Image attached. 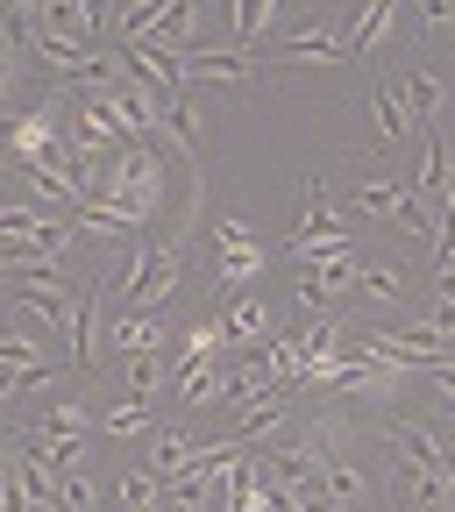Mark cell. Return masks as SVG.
Listing matches in <instances>:
<instances>
[{"label": "cell", "mask_w": 455, "mask_h": 512, "mask_svg": "<svg viewBox=\"0 0 455 512\" xmlns=\"http://www.w3.org/2000/svg\"><path fill=\"white\" fill-rule=\"evenodd\" d=\"M356 292H363L370 306H384V313H399V306H406V278H399V271H384V264H363Z\"/></svg>", "instance_id": "obj_18"}, {"label": "cell", "mask_w": 455, "mask_h": 512, "mask_svg": "<svg viewBox=\"0 0 455 512\" xmlns=\"http://www.w3.org/2000/svg\"><path fill=\"white\" fill-rule=\"evenodd\" d=\"M278 64H349V36H335L328 22L285 29V43H278Z\"/></svg>", "instance_id": "obj_5"}, {"label": "cell", "mask_w": 455, "mask_h": 512, "mask_svg": "<svg viewBox=\"0 0 455 512\" xmlns=\"http://www.w3.org/2000/svg\"><path fill=\"white\" fill-rule=\"evenodd\" d=\"M164 356H136V363H128V399H136V406H150L157 399V384H164Z\"/></svg>", "instance_id": "obj_19"}, {"label": "cell", "mask_w": 455, "mask_h": 512, "mask_svg": "<svg viewBox=\"0 0 455 512\" xmlns=\"http://www.w3.org/2000/svg\"><path fill=\"white\" fill-rule=\"evenodd\" d=\"M256 64H264V57H249V50H228V43H221V50H192V57H185V86H192V79L235 86V79H249V72H256Z\"/></svg>", "instance_id": "obj_10"}, {"label": "cell", "mask_w": 455, "mask_h": 512, "mask_svg": "<svg viewBox=\"0 0 455 512\" xmlns=\"http://www.w3.org/2000/svg\"><path fill=\"white\" fill-rule=\"evenodd\" d=\"M192 456H200V441L178 434V427H150V441H143V470H157L164 484H178L192 470Z\"/></svg>", "instance_id": "obj_7"}, {"label": "cell", "mask_w": 455, "mask_h": 512, "mask_svg": "<svg viewBox=\"0 0 455 512\" xmlns=\"http://www.w3.org/2000/svg\"><path fill=\"white\" fill-rule=\"evenodd\" d=\"M285 22L278 0H242V8H228V50H249V57H264V36Z\"/></svg>", "instance_id": "obj_6"}, {"label": "cell", "mask_w": 455, "mask_h": 512, "mask_svg": "<svg viewBox=\"0 0 455 512\" xmlns=\"http://www.w3.org/2000/svg\"><path fill=\"white\" fill-rule=\"evenodd\" d=\"M320 484H328V505L335 512H363L370 505V477L349 456H328V448H320Z\"/></svg>", "instance_id": "obj_9"}, {"label": "cell", "mask_w": 455, "mask_h": 512, "mask_svg": "<svg viewBox=\"0 0 455 512\" xmlns=\"http://www.w3.org/2000/svg\"><path fill=\"white\" fill-rule=\"evenodd\" d=\"M43 29H50V43L107 50V15L93 8V0H43Z\"/></svg>", "instance_id": "obj_4"}, {"label": "cell", "mask_w": 455, "mask_h": 512, "mask_svg": "<svg viewBox=\"0 0 455 512\" xmlns=\"http://www.w3.org/2000/svg\"><path fill=\"white\" fill-rule=\"evenodd\" d=\"M29 512H64V505H29Z\"/></svg>", "instance_id": "obj_24"}, {"label": "cell", "mask_w": 455, "mask_h": 512, "mask_svg": "<svg viewBox=\"0 0 455 512\" xmlns=\"http://www.w3.org/2000/svg\"><path fill=\"white\" fill-rule=\"evenodd\" d=\"M370 128H377L384 143H406L413 128H420V121H413V107L399 100V86H392V79H377V86H370Z\"/></svg>", "instance_id": "obj_12"}, {"label": "cell", "mask_w": 455, "mask_h": 512, "mask_svg": "<svg viewBox=\"0 0 455 512\" xmlns=\"http://www.w3.org/2000/svg\"><path fill=\"white\" fill-rule=\"evenodd\" d=\"M107 342H114V356H164V328L150 313H114V328H107Z\"/></svg>", "instance_id": "obj_13"}, {"label": "cell", "mask_w": 455, "mask_h": 512, "mask_svg": "<svg viewBox=\"0 0 455 512\" xmlns=\"http://www.w3.org/2000/svg\"><path fill=\"white\" fill-rule=\"evenodd\" d=\"M93 356H100V285H79V313H72V349H64V363L93 370Z\"/></svg>", "instance_id": "obj_11"}, {"label": "cell", "mask_w": 455, "mask_h": 512, "mask_svg": "<svg viewBox=\"0 0 455 512\" xmlns=\"http://www.w3.org/2000/svg\"><path fill=\"white\" fill-rule=\"evenodd\" d=\"M420 377H427V384H434V392H441V399L455 406V363H441V370H420Z\"/></svg>", "instance_id": "obj_22"}, {"label": "cell", "mask_w": 455, "mask_h": 512, "mask_svg": "<svg viewBox=\"0 0 455 512\" xmlns=\"http://www.w3.org/2000/svg\"><path fill=\"white\" fill-rule=\"evenodd\" d=\"M413 192L427 207H441L448 200V150H441V136L427 128V150H420V171H413Z\"/></svg>", "instance_id": "obj_17"}, {"label": "cell", "mask_w": 455, "mask_h": 512, "mask_svg": "<svg viewBox=\"0 0 455 512\" xmlns=\"http://www.w3.org/2000/svg\"><path fill=\"white\" fill-rule=\"evenodd\" d=\"M420 22H427V29H448V22H455V8H448V0H427Z\"/></svg>", "instance_id": "obj_23"}, {"label": "cell", "mask_w": 455, "mask_h": 512, "mask_svg": "<svg viewBox=\"0 0 455 512\" xmlns=\"http://www.w3.org/2000/svg\"><path fill=\"white\" fill-rule=\"evenodd\" d=\"M57 498H64V512H93L100 505V477H86V470H72L57 484Z\"/></svg>", "instance_id": "obj_20"}, {"label": "cell", "mask_w": 455, "mask_h": 512, "mask_svg": "<svg viewBox=\"0 0 455 512\" xmlns=\"http://www.w3.org/2000/svg\"><path fill=\"white\" fill-rule=\"evenodd\" d=\"M392 86H399V100L413 107V121H420V128H427V114H441V107H448V79L434 72V64H399V79H392Z\"/></svg>", "instance_id": "obj_8"}, {"label": "cell", "mask_w": 455, "mask_h": 512, "mask_svg": "<svg viewBox=\"0 0 455 512\" xmlns=\"http://www.w3.org/2000/svg\"><path fill=\"white\" fill-rule=\"evenodd\" d=\"M392 22H399V0H377V8H363V15H356V29H349V64L377 57V43L392 36Z\"/></svg>", "instance_id": "obj_15"}, {"label": "cell", "mask_w": 455, "mask_h": 512, "mask_svg": "<svg viewBox=\"0 0 455 512\" xmlns=\"http://www.w3.org/2000/svg\"><path fill=\"white\" fill-rule=\"evenodd\" d=\"M214 320H221V342L228 349H256V342H271V299L264 292H235V299H214Z\"/></svg>", "instance_id": "obj_3"}, {"label": "cell", "mask_w": 455, "mask_h": 512, "mask_svg": "<svg viewBox=\"0 0 455 512\" xmlns=\"http://www.w3.org/2000/svg\"><path fill=\"white\" fill-rule=\"evenodd\" d=\"M100 427H107V434H150V406H136V399H128V406H107Z\"/></svg>", "instance_id": "obj_21"}, {"label": "cell", "mask_w": 455, "mask_h": 512, "mask_svg": "<svg viewBox=\"0 0 455 512\" xmlns=\"http://www.w3.org/2000/svg\"><path fill=\"white\" fill-rule=\"evenodd\" d=\"M413 185H399V178H363V185H349V214H370V221H399V200H406Z\"/></svg>", "instance_id": "obj_14"}, {"label": "cell", "mask_w": 455, "mask_h": 512, "mask_svg": "<svg viewBox=\"0 0 455 512\" xmlns=\"http://www.w3.org/2000/svg\"><path fill=\"white\" fill-rule=\"evenodd\" d=\"M164 128H171V143L185 150V164L200 157V143H207V128H200V100H192V93H171V100H164Z\"/></svg>", "instance_id": "obj_16"}, {"label": "cell", "mask_w": 455, "mask_h": 512, "mask_svg": "<svg viewBox=\"0 0 455 512\" xmlns=\"http://www.w3.org/2000/svg\"><path fill=\"white\" fill-rule=\"evenodd\" d=\"M178 278H185V249L178 242H143L136 256H128V271L114 285V313H164L178 299Z\"/></svg>", "instance_id": "obj_1"}, {"label": "cell", "mask_w": 455, "mask_h": 512, "mask_svg": "<svg viewBox=\"0 0 455 512\" xmlns=\"http://www.w3.org/2000/svg\"><path fill=\"white\" fill-rule=\"evenodd\" d=\"M264 264H271V249L256 242V228H249V221H221V228H214V278H221V299L256 292Z\"/></svg>", "instance_id": "obj_2"}]
</instances>
